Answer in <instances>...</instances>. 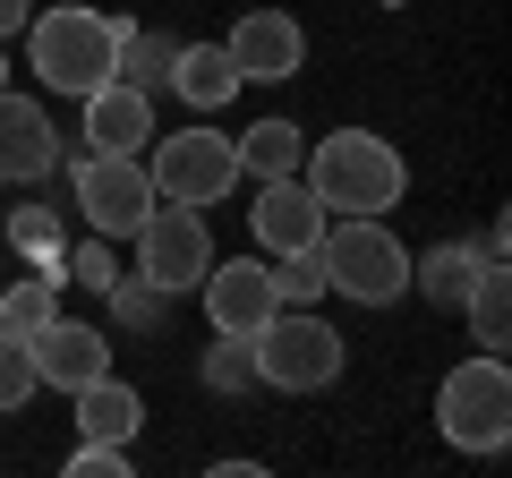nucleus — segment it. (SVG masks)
<instances>
[{
    "mask_svg": "<svg viewBox=\"0 0 512 478\" xmlns=\"http://www.w3.org/2000/svg\"><path fill=\"white\" fill-rule=\"evenodd\" d=\"M120 35H128V18L86 9V0L35 9V18H26V69L52 94H77V103H86V94L111 86V69H120Z\"/></svg>",
    "mask_w": 512,
    "mask_h": 478,
    "instance_id": "nucleus-1",
    "label": "nucleus"
},
{
    "mask_svg": "<svg viewBox=\"0 0 512 478\" xmlns=\"http://www.w3.org/2000/svg\"><path fill=\"white\" fill-rule=\"evenodd\" d=\"M299 180L316 188V205H325V214H393V205L410 197L402 146H393V137H376V129H333L325 146H308Z\"/></svg>",
    "mask_w": 512,
    "mask_h": 478,
    "instance_id": "nucleus-2",
    "label": "nucleus"
},
{
    "mask_svg": "<svg viewBox=\"0 0 512 478\" xmlns=\"http://www.w3.org/2000/svg\"><path fill=\"white\" fill-rule=\"evenodd\" d=\"M316 257H325V291L359 299V308H393V299H410V248L384 231L376 214H342L325 239H316Z\"/></svg>",
    "mask_w": 512,
    "mask_h": 478,
    "instance_id": "nucleus-3",
    "label": "nucleus"
},
{
    "mask_svg": "<svg viewBox=\"0 0 512 478\" xmlns=\"http://www.w3.org/2000/svg\"><path fill=\"white\" fill-rule=\"evenodd\" d=\"M436 436L453 444V453H504V436H512V368H504V350H478V359H461L436 385Z\"/></svg>",
    "mask_w": 512,
    "mask_h": 478,
    "instance_id": "nucleus-4",
    "label": "nucleus"
},
{
    "mask_svg": "<svg viewBox=\"0 0 512 478\" xmlns=\"http://www.w3.org/2000/svg\"><path fill=\"white\" fill-rule=\"evenodd\" d=\"M248 350H256V385H274V393H325L350 359V342L308 308H274L248 333Z\"/></svg>",
    "mask_w": 512,
    "mask_h": 478,
    "instance_id": "nucleus-5",
    "label": "nucleus"
},
{
    "mask_svg": "<svg viewBox=\"0 0 512 478\" xmlns=\"http://www.w3.org/2000/svg\"><path fill=\"white\" fill-rule=\"evenodd\" d=\"M154 197H171V205H222L248 171H239V137H222V129H205V120H188V129H171V137H154Z\"/></svg>",
    "mask_w": 512,
    "mask_h": 478,
    "instance_id": "nucleus-6",
    "label": "nucleus"
},
{
    "mask_svg": "<svg viewBox=\"0 0 512 478\" xmlns=\"http://www.w3.org/2000/svg\"><path fill=\"white\" fill-rule=\"evenodd\" d=\"M128 239H137V282H154L163 299L197 291L205 265H214V231H205V205H171V197H154V214L137 222Z\"/></svg>",
    "mask_w": 512,
    "mask_h": 478,
    "instance_id": "nucleus-7",
    "label": "nucleus"
},
{
    "mask_svg": "<svg viewBox=\"0 0 512 478\" xmlns=\"http://www.w3.org/2000/svg\"><path fill=\"white\" fill-rule=\"evenodd\" d=\"M69 188H77L86 231H103V239H128L154 214V171L137 163V154H86V163L69 171Z\"/></svg>",
    "mask_w": 512,
    "mask_h": 478,
    "instance_id": "nucleus-8",
    "label": "nucleus"
},
{
    "mask_svg": "<svg viewBox=\"0 0 512 478\" xmlns=\"http://www.w3.org/2000/svg\"><path fill=\"white\" fill-rule=\"evenodd\" d=\"M26 350H35V385H52V393H77L94 376H111V333L86 325V316H43L26 333Z\"/></svg>",
    "mask_w": 512,
    "mask_h": 478,
    "instance_id": "nucleus-9",
    "label": "nucleus"
},
{
    "mask_svg": "<svg viewBox=\"0 0 512 478\" xmlns=\"http://www.w3.org/2000/svg\"><path fill=\"white\" fill-rule=\"evenodd\" d=\"M222 52H231L239 77H256V86H282V77H299V60H308V35H299L291 9H248V18L222 35Z\"/></svg>",
    "mask_w": 512,
    "mask_h": 478,
    "instance_id": "nucleus-10",
    "label": "nucleus"
},
{
    "mask_svg": "<svg viewBox=\"0 0 512 478\" xmlns=\"http://www.w3.org/2000/svg\"><path fill=\"white\" fill-rule=\"evenodd\" d=\"M197 299H205V325H214V333H239V342H248V333L265 325L274 308H282V299H274V274H265V257H231V265H205Z\"/></svg>",
    "mask_w": 512,
    "mask_h": 478,
    "instance_id": "nucleus-11",
    "label": "nucleus"
},
{
    "mask_svg": "<svg viewBox=\"0 0 512 478\" xmlns=\"http://www.w3.org/2000/svg\"><path fill=\"white\" fill-rule=\"evenodd\" d=\"M60 171V129H52V111L35 103V94H9L0 86V180H52Z\"/></svg>",
    "mask_w": 512,
    "mask_h": 478,
    "instance_id": "nucleus-12",
    "label": "nucleus"
},
{
    "mask_svg": "<svg viewBox=\"0 0 512 478\" xmlns=\"http://www.w3.org/2000/svg\"><path fill=\"white\" fill-rule=\"evenodd\" d=\"M248 231H256L265 257H282V248H316V239H325V205H316V188L299 180V171H291V180H256Z\"/></svg>",
    "mask_w": 512,
    "mask_h": 478,
    "instance_id": "nucleus-13",
    "label": "nucleus"
},
{
    "mask_svg": "<svg viewBox=\"0 0 512 478\" xmlns=\"http://www.w3.org/2000/svg\"><path fill=\"white\" fill-rule=\"evenodd\" d=\"M86 146L94 154H146L154 146V94H137V86H94L86 94Z\"/></svg>",
    "mask_w": 512,
    "mask_h": 478,
    "instance_id": "nucleus-14",
    "label": "nucleus"
},
{
    "mask_svg": "<svg viewBox=\"0 0 512 478\" xmlns=\"http://www.w3.org/2000/svg\"><path fill=\"white\" fill-rule=\"evenodd\" d=\"M163 86L180 94L188 111H222L239 86H248V77L231 69V52H222V43H180V52H171V77H163Z\"/></svg>",
    "mask_w": 512,
    "mask_h": 478,
    "instance_id": "nucleus-15",
    "label": "nucleus"
},
{
    "mask_svg": "<svg viewBox=\"0 0 512 478\" xmlns=\"http://www.w3.org/2000/svg\"><path fill=\"white\" fill-rule=\"evenodd\" d=\"M487 274V248L478 239H436L427 257H410V291L427 299V308H461V291Z\"/></svg>",
    "mask_w": 512,
    "mask_h": 478,
    "instance_id": "nucleus-16",
    "label": "nucleus"
},
{
    "mask_svg": "<svg viewBox=\"0 0 512 478\" xmlns=\"http://www.w3.org/2000/svg\"><path fill=\"white\" fill-rule=\"evenodd\" d=\"M69 402H77V436H111V444H128L137 427H146V393L120 385V376H94V385H77Z\"/></svg>",
    "mask_w": 512,
    "mask_h": 478,
    "instance_id": "nucleus-17",
    "label": "nucleus"
},
{
    "mask_svg": "<svg viewBox=\"0 0 512 478\" xmlns=\"http://www.w3.org/2000/svg\"><path fill=\"white\" fill-rule=\"evenodd\" d=\"M299 163H308V129L299 120H256L239 137V171H256V180H291Z\"/></svg>",
    "mask_w": 512,
    "mask_h": 478,
    "instance_id": "nucleus-18",
    "label": "nucleus"
},
{
    "mask_svg": "<svg viewBox=\"0 0 512 478\" xmlns=\"http://www.w3.org/2000/svg\"><path fill=\"white\" fill-rule=\"evenodd\" d=\"M453 316H470V342H478V350H504V342H512V274H504V265H487V274L461 291Z\"/></svg>",
    "mask_w": 512,
    "mask_h": 478,
    "instance_id": "nucleus-19",
    "label": "nucleus"
},
{
    "mask_svg": "<svg viewBox=\"0 0 512 478\" xmlns=\"http://www.w3.org/2000/svg\"><path fill=\"white\" fill-rule=\"evenodd\" d=\"M60 282H69V274H60V257L35 265L26 282H9V291H0V325H9V333H35L43 316H60Z\"/></svg>",
    "mask_w": 512,
    "mask_h": 478,
    "instance_id": "nucleus-20",
    "label": "nucleus"
},
{
    "mask_svg": "<svg viewBox=\"0 0 512 478\" xmlns=\"http://www.w3.org/2000/svg\"><path fill=\"white\" fill-rule=\"evenodd\" d=\"M171 52H180L171 35H154V26H128V35H120V69H111V77H120V86H137V94H154V86L171 77Z\"/></svg>",
    "mask_w": 512,
    "mask_h": 478,
    "instance_id": "nucleus-21",
    "label": "nucleus"
},
{
    "mask_svg": "<svg viewBox=\"0 0 512 478\" xmlns=\"http://www.w3.org/2000/svg\"><path fill=\"white\" fill-rule=\"evenodd\" d=\"M265 274H274V299H282V308H308V299H325V257H316V248H282Z\"/></svg>",
    "mask_w": 512,
    "mask_h": 478,
    "instance_id": "nucleus-22",
    "label": "nucleus"
},
{
    "mask_svg": "<svg viewBox=\"0 0 512 478\" xmlns=\"http://www.w3.org/2000/svg\"><path fill=\"white\" fill-rule=\"evenodd\" d=\"M205 393H256V350L239 333H214V350H205Z\"/></svg>",
    "mask_w": 512,
    "mask_h": 478,
    "instance_id": "nucleus-23",
    "label": "nucleus"
},
{
    "mask_svg": "<svg viewBox=\"0 0 512 478\" xmlns=\"http://www.w3.org/2000/svg\"><path fill=\"white\" fill-rule=\"evenodd\" d=\"M35 350H26V333H9V325H0V410H26V402H35Z\"/></svg>",
    "mask_w": 512,
    "mask_h": 478,
    "instance_id": "nucleus-24",
    "label": "nucleus"
},
{
    "mask_svg": "<svg viewBox=\"0 0 512 478\" xmlns=\"http://www.w3.org/2000/svg\"><path fill=\"white\" fill-rule=\"evenodd\" d=\"M9 248L35 257V265H52L60 257V214L52 205H18V214H9Z\"/></svg>",
    "mask_w": 512,
    "mask_h": 478,
    "instance_id": "nucleus-25",
    "label": "nucleus"
},
{
    "mask_svg": "<svg viewBox=\"0 0 512 478\" xmlns=\"http://www.w3.org/2000/svg\"><path fill=\"white\" fill-rule=\"evenodd\" d=\"M103 299L120 308V325H128V333H154V325H163V291H154V282H137V274H128V282L111 274V282H103Z\"/></svg>",
    "mask_w": 512,
    "mask_h": 478,
    "instance_id": "nucleus-26",
    "label": "nucleus"
},
{
    "mask_svg": "<svg viewBox=\"0 0 512 478\" xmlns=\"http://www.w3.org/2000/svg\"><path fill=\"white\" fill-rule=\"evenodd\" d=\"M60 274H69V282H86V291H103V282L120 274V257H111V239L94 231V239H77V248H60Z\"/></svg>",
    "mask_w": 512,
    "mask_h": 478,
    "instance_id": "nucleus-27",
    "label": "nucleus"
},
{
    "mask_svg": "<svg viewBox=\"0 0 512 478\" xmlns=\"http://www.w3.org/2000/svg\"><path fill=\"white\" fill-rule=\"evenodd\" d=\"M69 470H77V478H128L137 461H128V444H111V436H86V444L69 453Z\"/></svg>",
    "mask_w": 512,
    "mask_h": 478,
    "instance_id": "nucleus-28",
    "label": "nucleus"
},
{
    "mask_svg": "<svg viewBox=\"0 0 512 478\" xmlns=\"http://www.w3.org/2000/svg\"><path fill=\"white\" fill-rule=\"evenodd\" d=\"M26 18H35V0H0V43L26 35Z\"/></svg>",
    "mask_w": 512,
    "mask_h": 478,
    "instance_id": "nucleus-29",
    "label": "nucleus"
},
{
    "mask_svg": "<svg viewBox=\"0 0 512 478\" xmlns=\"http://www.w3.org/2000/svg\"><path fill=\"white\" fill-rule=\"evenodd\" d=\"M0 86H9V52H0Z\"/></svg>",
    "mask_w": 512,
    "mask_h": 478,
    "instance_id": "nucleus-30",
    "label": "nucleus"
},
{
    "mask_svg": "<svg viewBox=\"0 0 512 478\" xmlns=\"http://www.w3.org/2000/svg\"><path fill=\"white\" fill-rule=\"evenodd\" d=\"M384 9H393V0H384Z\"/></svg>",
    "mask_w": 512,
    "mask_h": 478,
    "instance_id": "nucleus-31",
    "label": "nucleus"
}]
</instances>
